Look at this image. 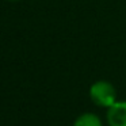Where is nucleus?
I'll use <instances>...</instances> for the list:
<instances>
[{
	"label": "nucleus",
	"mask_w": 126,
	"mask_h": 126,
	"mask_svg": "<svg viewBox=\"0 0 126 126\" xmlns=\"http://www.w3.org/2000/svg\"><path fill=\"white\" fill-rule=\"evenodd\" d=\"M106 118L109 126H126V100H117L110 106Z\"/></svg>",
	"instance_id": "f03ea898"
},
{
	"label": "nucleus",
	"mask_w": 126,
	"mask_h": 126,
	"mask_svg": "<svg viewBox=\"0 0 126 126\" xmlns=\"http://www.w3.org/2000/svg\"><path fill=\"white\" fill-rule=\"evenodd\" d=\"M90 98L96 106L109 109L117 102V91L110 81L99 80L90 87Z\"/></svg>",
	"instance_id": "f257e3e1"
},
{
	"label": "nucleus",
	"mask_w": 126,
	"mask_h": 126,
	"mask_svg": "<svg viewBox=\"0 0 126 126\" xmlns=\"http://www.w3.org/2000/svg\"><path fill=\"white\" fill-rule=\"evenodd\" d=\"M8 1H16V0H8Z\"/></svg>",
	"instance_id": "20e7f679"
},
{
	"label": "nucleus",
	"mask_w": 126,
	"mask_h": 126,
	"mask_svg": "<svg viewBox=\"0 0 126 126\" xmlns=\"http://www.w3.org/2000/svg\"><path fill=\"white\" fill-rule=\"evenodd\" d=\"M73 126H103L100 118L94 112H84L75 119Z\"/></svg>",
	"instance_id": "7ed1b4c3"
}]
</instances>
